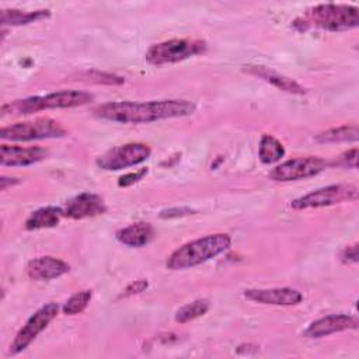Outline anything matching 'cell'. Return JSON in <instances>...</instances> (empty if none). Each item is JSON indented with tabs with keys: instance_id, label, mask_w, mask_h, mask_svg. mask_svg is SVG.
<instances>
[{
	"instance_id": "8992f818",
	"label": "cell",
	"mask_w": 359,
	"mask_h": 359,
	"mask_svg": "<svg viewBox=\"0 0 359 359\" xmlns=\"http://www.w3.org/2000/svg\"><path fill=\"white\" fill-rule=\"evenodd\" d=\"M66 135V129L50 118H38L35 121L17 122L10 126H3L0 137L3 140L28 142L38 139H53Z\"/></svg>"
},
{
	"instance_id": "3957f363",
	"label": "cell",
	"mask_w": 359,
	"mask_h": 359,
	"mask_svg": "<svg viewBox=\"0 0 359 359\" xmlns=\"http://www.w3.org/2000/svg\"><path fill=\"white\" fill-rule=\"evenodd\" d=\"M230 244H231V238L229 234H224V233L209 234V236L196 238L194 241H189L181 245L180 248H177L168 257L165 265L171 271L192 268L224 252L230 247Z\"/></svg>"
},
{
	"instance_id": "ba28073f",
	"label": "cell",
	"mask_w": 359,
	"mask_h": 359,
	"mask_svg": "<svg viewBox=\"0 0 359 359\" xmlns=\"http://www.w3.org/2000/svg\"><path fill=\"white\" fill-rule=\"evenodd\" d=\"M151 150L147 144L132 142L109 149L97 158V165L107 171H118L136 164H140L149 158Z\"/></svg>"
},
{
	"instance_id": "9a60e30c",
	"label": "cell",
	"mask_w": 359,
	"mask_h": 359,
	"mask_svg": "<svg viewBox=\"0 0 359 359\" xmlns=\"http://www.w3.org/2000/svg\"><path fill=\"white\" fill-rule=\"evenodd\" d=\"M70 271V265L63 259L43 255L34 258L27 265V273L32 280L56 279Z\"/></svg>"
},
{
	"instance_id": "ffe728a7",
	"label": "cell",
	"mask_w": 359,
	"mask_h": 359,
	"mask_svg": "<svg viewBox=\"0 0 359 359\" xmlns=\"http://www.w3.org/2000/svg\"><path fill=\"white\" fill-rule=\"evenodd\" d=\"M359 137V130L356 125H345L332 129H327L316 135V142L318 143H341V142H356Z\"/></svg>"
},
{
	"instance_id": "603a6c76",
	"label": "cell",
	"mask_w": 359,
	"mask_h": 359,
	"mask_svg": "<svg viewBox=\"0 0 359 359\" xmlns=\"http://www.w3.org/2000/svg\"><path fill=\"white\" fill-rule=\"evenodd\" d=\"M91 296H93V293L88 289H84V290H80V292L72 294L63 304V309H62L63 313L67 316H74V314L81 313L88 306Z\"/></svg>"
},
{
	"instance_id": "4316f807",
	"label": "cell",
	"mask_w": 359,
	"mask_h": 359,
	"mask_svg": "<svg viewBox=\"0 0 359 359\" xmlns=\"http://www.w3.org/2000/svg\"><path fill=\"white\" fill-rule=\"evenodd\" d=\"M146 174H147V168H140V170H137L135 172H128V174H125V175H122L119 178L118 185L119 187H129V185L137 182L139 180H142Z\"/></svg>"
},
{
	"instance_id": "f1b7e54d",
	"label": "cell",
	"mask_w": 359,
	"mask_h": 359,
	"mask_svg": "<svg viewBox=\"0 0 359 359\" xmlns=\"http://www.w3.org/2000/svg\"><path fill=\"white\" fill-rule=\"evenodd\" d=\"M192 210L188 209V208H175V209H167V210H163L160 213L161 217H178V216H184V215H188L191 213Z\"/></svg>"
},
{
	"instance_id": "8fae6325",
	"label": "cell",
	"mask_w": 359,
	"mask_h": 359,
	"mask_svg": "<svg viewBox=\"0 0 359 359\" xmlns=\"http://www.w3.org/2000/svg\"><path fill=\"white\" fill-rule=\"evenodd\" d=\"M107 206L104 199L91 192H81L72 199H69L63 208L65 216L72 219H84V217H94L98 215L105 213Z\"/></svg>"
},
{
	"instance_id": "83f0119b",
	"label": "cell",
	"mask_w": 359,
	"mask_h": 359,
	"mask_svg": "<svg viewBox=\"0 0 359 359\" xmlns=\"http://www.w3.org/2000/svg\"><path fill=\"white\" fill-rule=\"evenodd\" d=\"M341 261L344 264H355L358 262V244L345 247L341 252Z\"/></svg>"
},
{
	"instance_id": "d6986e66",
	"label": "cell",
	"mask_w": 359,
	"mask_h": 359,
	"mask_svg": "<svg viewBox=\"0 0 359 359\" xmlns=\"http://www.w3.org/2000/svg\"><path fill=\"white\" fill-rule=\"evenodd\" d=\"M50 15L49 10H35V11H22L17 8H3L0 22L1 25H24L35 22L38 20L46 18Z\"/></svg>"
},
{
	"instance_id": "30bf717a",
	"label": "cell",
	"mask_w": 359,
	"mask_h": 359,
	"mask_svg": "<svg viewBox=\"0 0 359 359\" xmlns=\"http://www.w3.org/2000/svg\"><path fill=\"white\" fill-rule=\"evenodd\" d=\"M59 311L57 303H46L41 309H38L22 325V328L17 332L14 341L10 344L8 355H17L22 352L56 317Z\"/></svg>"
},
{
	"instance_id": "e0dca14e",
	"label": "cell",
	"mask_w": 359,
	"mask_h": 359,
	"mask_svg": "<svg viewBox=\"0 0 359 359\" xmlns=\"http://www.w3.org/2000/svg\"><path fill=\"white\" fill-rule=\"evenodd\" d=\"M245 72H248L250 74L262 79L264 81L275 86L276 88L290 93V94H304L306 88L303 86H300L297 81H294L293 79H289L286 76H282L268 67L264 66H245Z\"/></svg>"
},
{
	"instance_id": "7c38bea8",
	"label": "cell",
	"mask_w": 359,
	"mask_h": 359,
	"mask_svg": "<svg viewBox=\"0 0 359 359\" xmlns=\"http://www.w3.org/2000/svg\"><path fill=\"white\" fill-rule=\"evenodd\" d=\"M244 296L248 300L272 306H296L303 300V294L292 287L247 289L244 290Z\"/></svg>"
},
{
	"instance_id": "5bb4252c",
	"label": "cell",
	"mask_w": 359,
	"mask_h": 359,
	"mask_svg": "<svg viewBox=\"0 0 359 359\" xmlns=\"http://www.w3.org/2000/svg\"><path fill=\"white\" fill-rule=\"evenodd\" d=\"M46 156H48V150L39 146L22 147V146L1 144L0 147V164L7 167L31 165L46 158Z\"/></svg>"
},
{
	"instance_id": "6da1fadb",
	"label": "cell",
	"mask_w": 359,
	"mask_h": 359,
	"mask_svg": "<svg viewBox=\"0 0 359 359\" xmlns=\"http://www.w3.org/2000/svg\"><path fill=\"white\" fill-rule=\"evenodd\" d=\"M196 105L188 100H158L147 102L112 101L93 109L97 118L118 123H147L194 114Z\"/></svg>"
},
{
	"instance_id": "ac0fdd59",
	"label": "cell",
	"mask_w": 359,
	"mask_h": 359,
	"mask_svg": "<svg viewBox=\"0 0 359 359\" xmlns=\"http://www.w3.org/2000/svg\"><path fill=\"white\" fill-rule=\"evenodd\" d=\"M65 216L63 208L56 206H45L35 212H32L28 219L25 220L27 230H39V229H49L59 224L62 217Z\"/></svg>"
},
{
	"instance_id": "7402d4cb",
	"label": "cell",
	"mask_w": 359,
	"mask_h": 359,
	"mask_svg": "<svg viewBox=\"0 0 359 359\" xmlns=\"http://www.w3.org/2000/svg\"><path fill=\"white\" fill-rule=\"evenodd\" d=\"M209 300L208 299H198L194 300L185 306H182L177 313H175V321L180 324L188 323L191 320H195L201 316H203L209 310Z\"/></svg>"
},
{
	"instance_id": "4fadbf2b",
	"label": "cell",
	"mask_w": 359,
	"mask_h": 359,
	"mask_svg": "<svg viewBox=\"0 0 359 359\" xmlns=\"http://www.w3.org/2000/svg\"><path fill=\"white\" fill-rule=\"evenodd\" d=\"M358 328V318L348 314H332L313 321L304 331L307 338H321L335 332Z\"/></svg>"
},
{
	"instance_id": "52a82bcc",
	"label": "cell",
	"mask_w": 359,
	"mask_h": 359,
	"mask_svg": "<svg viewBox=\"0 0 359 359\" xmlns=\"http://www.w3.org/2000/svg\"><path fill=\"white\" fill-rule=\"evenodd\" d=\"M358 199V187L352 184H334L311 191L290 202V208L296 210L331 206L342 202H355Z\"/></svg>"
},
{
	"instance_id": "f546056e",
	"label": "cell",
	"mask_w": 359,
	"mask_h": 359,
	"mask_svg": "<svg viewBox=\"0 0 359 359\" xmlns=\"http://www.w3.org/2000/svg\"><path fill=\"white\" fill-rule=\"evenodd\" d=\"M20 182V180H17V178H7V177H1V180H0V189L1 191H4L8 185H15V184H18Z\"/></svg>"
},
{
	"instance_id": "d4e9b609",
	"label": "cell",
	"mask_w": 359,
	"mask_h": 359,
	"mask_svg": "<svg viewBox=\"0 0 359 359\" xmlns=\"http://www.w3.org/2000/svg\"><path fill=\"white\" fill-rule=\"evenodd\" d=\"M330 165H337V167H344V168H356L358 167V149H349L344 151L341 156H338L337 160L328 161Z\"/></svg>"
},
{
	"instance_id": "44dd1931",
	"label": "cell",
	"mask_w": 359,
	"mask_h": 359,
	"mask_svg": "<svg viewBox=\"0 0 359 359\" xmlns=\"http://www.w3.org/2000/svg\"><path fill=\"white\" fill-rule=\"evenodd\" d=\"M285 156L282 143L272 135H264L258 146V157L264 164H272L279 161Z\"/></svg>"
},
{
	"instance_id": "7a4b0ae2",
	"label": "cell",
	"mask_w": 359,
	"mask_h": 359,
	"mask_svg": "<svg viewBox=\"0 0 359 359\" xmlns=\"http://www.w3.org/2000/svg\"><path fill=\"white\" fill-rule=\"evenodd\" d=\"M359 25V10L348 4H318L309 8L300 18L294 21L299 31L310 28L324 29L330 32H339L356 28Z\"/></svg>"
},
{
	"instance_id": "9c48e42d",
	"label": "cell",
	"mask_w": 359,
	"mask_h": 359,
	"mask_svg": "<svg viewBox=\"0 0 359 359\" xmlns=\"http://www.w3.org/2000/svg\"><path fill=\"white\" fill-rule=\"evenodd\" d=\"M328 161L317 156H306L297 157L287 161L278 164L275 168L271 170L269 177L278 182H287V181H297L314 177L324 171L328 167Z\"/></svg>"
},
{
	"instance_id": "484cf974",
	"label": "cell",
	"mask_w": 359,
	"mask_h": 359,
	"mask_svg": "<svg viewBox=\"0 0 359 359\" xmlns=\"http://www.w3.org/2000/svg\"><path fill=\"white\" fill-rule=\"evenodd\" d=\"M149 283L146 279H137V280H133L132 283H129L125 290L122 292L121 297H129V296H133V294H137V293H142L147 289Z\"/></svg>"
},
{
	"instance_id": "277c9868",
	"label": "cell",
	"mask_w": 359,
	"mask_h": 359,
	"mask_svg": "<svg viewBox=\"0 0 359 359\" xmlns=\"http://www.w3.org/2000/svg\"><path fill=\"white\" fill-rule=\"evenodd\" d=\"M93 100V95L79 90H62L48 93L45 95H34L21 100H14L1 107V115H28L43 109L74 108L86 105Z\"/></svg>"
},
{
	"instance_id": "cb8c5ba5",
	"label": "cell",
	"mask_w": 359,
	"mask_h": 359,
	"mask_svg": "<svg viewBox=\"0 0 359 359\" xmlns=\"http://www.w3.org/2000/svg\"><path fill=\"white\" fill-rule=\"evenodd\" d=\"M80 80L91 81V83H101V84H122L125 80L121 76L111 74V73H104V72H84L80 74Z\"/></svg>"
},
{
	"instance_id": "2e32d148",
	"label": "cell",
	"mask_w": 359,
	"mask_h": 359,
	"mask_svg": "<svg viewBox=\"0 0 359 359\" xmlns=\"http://www.w3.org/2000/svg\"><path fill=\"white\" fill-rule=\"evenodd\" d=\"M153 236H154V230L151 224L146 222H137V223L129 224L126 227L119 229L115 233V237L119 243L132 248H139L149 244Z\"/></svg>"
},
{
	"instance_id": "5b68a950",
	"label": "cell",
	"mask_w": 359,
	"mask_h": 359,
	"mask_svg": "<svg viewBox=\"0 0 359 359\" xmlns=\"http://www.w3.org/2000/svg\"><path fill=\"white\" fill-rule=\"evenodd\" d=\"M206 42L202 39H170L151 45L146 52V60L151 65L161 66L177 63L191 56L203 53Z\"/></svg>"
}]
</instances>
